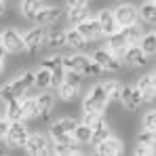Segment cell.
Returning a JSON list of instances; mask_svg holds the SVG:
<instances>
[{"label": "cell", "mask_w": 156, "mask_h": 156, "mask_svg": "<svg viewBox=\"0 0 156 156\" xmlns=\"http://www.w3.org/2000/svg\"><path fill=\"white\" fill-rule=\"evenodd\" d=\"M51 80H53L51 68L40 66V68L36 70V87H38V89H47V87H51Z\"/></svg>", "instance_id": "f1b7e54d"}, {"label": "cell", "mask_w": 156, "mask_h": 156, "mask_svg": "<svg viewBox=\"0 0 156 156\" xmlns=\"http://www.w3.org/2000/svg\"><path fill=\"white\" fill-rule=\"evenodd\" d=\"M127 30V36H129V40H131V44H137L139 40H141V36L146 34L144 32V27L139 26V23H133V26H129V27H125Z\"/></svg>", "instance_id": "d590c367"}, {"label": "cell", "mask_w": 156, "mask_h": 156, "mask_svg": "<svg viewBox=\"0 0 156 156\" xmlns=\"http://www.w3.org/2000/svg\"><path fill=\"white\" fill-rule=\"evenodd\" d=\"M76 125H78V122L74 120V118H70V116H63V118H57V120L53 122L51 129H49V133H51V137L63 135V133H74Z\"/></svg>", "instance_id": "d6986e66"}, {"label": "cell", "mask_w": 156, "mask_h": 156, "mask_svg": "<svg viewBox=\"0 0 156 156\" xmlns=\"http://www.w3.org/2000/svg\"><path fill=\"white\" fill-rule=\"evenodd\" d=\"M76 27L87 40H95V38L101 36V26H99V19H97V17H89V19L80 21Z\"/></svg>", "instance_id": "2e32d148"}, {"label": "cell", "mask_w": 156, "mask_h": 156, "mask_svg": "<svg viewBox=\"0 0 156 156\" xmlns=\"http://www.w3.org/2000/svg\"><path fill=\"white\" fill-rule=\"evenodd\" d=\"M105 38H108V47H105V49H110L118 59H122L125 53H127V49L131 47V40H129V36H127V30L120 27V30H116L114 34H110V36H105Z\"/></svg>", "instance_id": "8992f818"}, {"label": "cell", "mask_w": 156, "mask_h": 156, "mask_svg": "<svg viewBox=\"0 0 156 156\" xmlns=\"http://www.w3.org/2000/svg\"><path fill=\"white\" fill-rule=\"evenodd\" d=\"M91 135H93V127L87 122H78L74 129V139L76 144H91Z\"/></svg>", "instance_id": "484cf974"}, {"label": "cell", "mask_w": 156, "mask_h": 156, "mask_svg": "<svg viewBox=\"0 0 156 156\" xmlns=\"http://www.w3.org/2000/svg\"><path fill=\"white\" fill-rule=\"evenodd\" d=\"M2 44H4L6 53H11V55H17V53L26 51V40H23V36L15 27H6L2 32Z\"/></svg>", "instance_id": "ba28073f"}, {"label": "cell", "mask_w": 156, "mask_h": 156, "mask_svg": "<svg viewBox=\"0 0 156 156\" xmlns=\"http://www.w3.org/2000/svg\"><path fill=\"white\" fill-rule=\"evenodd\" d=\"M53 104H55V97H53L51 93H40V95H36L38 114H40V118H42V120H49V118H51Z\"/></svg>", "instance_id": "ffe728a7"}, {"label": "cell", "mask_w": 156, "mask_h": 156, "mask_svg": "<svg viewBox=\"0 0 156 156\" xmlns=\"http://www.w3.org/2000/svg\"><path fill=\"white\" fill-rule=\"evenodd\" d=\"M101 72H104V68H101L93 57H91V59L84 63V68H82V74H89V76H99Z\"/></svg>", "instance_id": "8d00e7d4"}, {"label": "cell", "mask_w": 156, "mask_h": 156, "mask_svg": "<svg viewBox=\"0 0 156 156\" xmlns=\"http://www.w3.org/2000/svg\"><path fill=\"white\" fill-rule=\"evenodd\" d=\"M120 104L125 105L127 110H137L139 105L144 104V97H141V91L137 87H122V95H120Z\"/></svg>", "instance_id": "4fadbf2b"}, {"label": "cell", "mask_w": 156, "mask_h": 156, "mask_svg": "<svg viewBox=\"0 0 156 156\" xmlns=\"http://www.w3.org/2000/svg\"><path fill=\"white\" fill-rule=\"evenodd\" d=\"M135 87L141 91L144 101H152V99H156V74H146V76H141L139 80H137Z\"/></svg>", "instance_id": "5bb4252c"}, {"label": "cell", "mask_w": 156, "mask_h": 156, "mask_svg": "<svg viewBox=\"0 0 156 156\" xmlns=\"http://www.w3.org/2000/svg\"><path fill=\"white\" fill-rule=\"evenodd\" d=\"M9 127H11V120H9L6 116H2V114H0V144L4 141V137H6V131H9Z\"/></svg>", "instance_id": "60d3db41"}, {"label": "cell", "mask_w": 156, "mask_h": 156, "mask_svg": "<svg viewBox=\"0 0 156 156\" xmlns=\"http://www.w3.org/2000/svg\"><path fill=\"white\" fill-rule=\"evenodd\" d=\"M21 110H23V120H30V118L38 116L36 97H23V99H21Z\"/></svg>", "instance_id": "4dcf8cb0"}, {"label": "cell", "mask_w": 156, "mask_h": 156, "mask_svg": "<svg viewBox=\"0 0 156 156\" xmlns=\"http://www.w3.org/2000/svg\"><path fill=\"white\" fill-rule=\"evenodd\" d=\"M108 104H110V97L105 93L104 84H95L82 99V122L93 125L97 120V116L105 112Z\"/></svg>", "instance_id": "6da1fadb"}, {"label": "cell", "mask_w": 156, "mask_h": 156, "mask_svg": "<svg viewBox=\"0 0 156 156\" xmlns=\"http://www.w3.org/2000/svg\"><path fill=\"white\" fill-rule=\"evenodd\" d=\"M53 154H57V156H80L82 152L76 148V144H70V146H57L55 144Z\"/></svg>", "instance_id": "e575fe53"}, {"label": "cell", "mask_w": 156, "mask_h": 156, "mask_svg": "<svg viewBox=\"0 0 156 156\" xmlns=\"http://www.w3.org/2000/svg\"><path fill=\"white\" fill-rule=\"evenodd\" d=\"M44 47H49V51H59V49H63V47H66V30L59 27V30L49 32Z\"/></svg>", "instance_id": "7402d4cb"}, {"label": "cell", "mask_w": 156, "mask_h": 156, "mask_svg": "<svg viewBox=\"0 0 156 156\" xmlns=\"http://www.w3.org/2000/svg\"><path fill=\"white\" fill-rule=\"evenodd\" d=\"M2 2H9V0H2Z\"/></svg>", "instance_id": "bcb514c9"}, {"label": "cell", "mask_w": 156, "mask_h": 156, "mask_svg": "<svg viewBox=\"0 0 156 156\" xmlns=\"http://www.w3.org/2000/svg\"><path fill=\"white\" fill-rule=\"evenodd\" d=\"M112 11H114V17H116L118 27H129L133 23H137V19H139V11L133 4H129V2H122V4H118Z\"/></svg>", "instance_id": "52a82bcc"}, {"label": "cell", "mask_w": 156, "mask_h": 156, "mask_svg": "<svg viewBox=\"0 0 156 156\" xmlns=\"http://www.w3.org/2000/svg\"><path fill=\"white\" fill-rule=\"evenodd\" d=\"M93 127V135H91V146H97V144H101L104 139H108L110 135H112V129H110V122H108V118H105L104 114H99L97 116V120L91 125Z\"/></svg>", "instance_id": "8fae6325"}, {"label": "cell", "mask_w": 156, "mask_h": 156, "mask_svg": "<svg viewBox=\"0 0 156 156\" xmlns=\"http://www.w3.org/2000/svg\"><path fill=\"white\" fill-rule=\"evenodd\" d=\"M156 148H150V146H144V144H137L135 148V156H154Z\"/></svg>", "instance_id": "ab89813d"}, {"label": "cell", "mask_w": 156, "mask_h": 156, "mask_svg": "<svg viewBox=\"0 0 156 156\" xmlns=\"http://www.w3.org/2000/svg\"><path fill=\"white\" fill-rule=\"evenodd\" d=\"M87 38L78 32V27H72V30H66V47H70L72 51H82L87 47Z\"/></svg>", "instance_id": "44dd1931"}, {"label": "cell", "mask_w": 156, "mask_h": 156, "mask_svg": "<svg viewBox=\"0 0 156 156\" xmlns=\"http://www.w3.org/2000/svg\"><path fill=\"white\" fill-rule=\"evenodd\" d=\"M97 19H99V26H101V36H110L116 30H120L118 23H116V17H114L112 9H101L99 15H97Z\"/></svg>", "instance_id": "e0dca14e"}, {"label": "cell", "mask_w": 156, "mask_h": 156, "mask_svg": "<svg viewBox=\"0 0 156 156\" xmlns=\"http://www.w3.org/2000/svg\"><path fill=\"white\" fill-rule=\"evenodd\" d=\"M139 47H141V51L146 53L148 57H150V55H156V32L144 34L141 40H139Z\"/></svg>", "instance_id": "83f0119b"}, {"label": "cell", "mask_w": 156, "mask_h": 156, "mask_svg": "<svg viewBox=\"0 0 156 156\" xmlns=\"http://www.w3.org/2000/svg\"><path fill=\"white\" fill-rule=\"evenodd\" d=\"M154 2H156V0H154Z\"/></svg>", "instance_id": "c3c4849f"}, {"label": "cell", "mask_w": 156, "mask_h": 156, "mask_svg": "<svg viewBox=\"0 0 156 156\" xmlns=\"http://www.w3.org/2000/svg\"><path fill=\"white\" fill-rule=\"evenodd\" d=\"M21 99L23 97H17V99H11L6 101V110H4V116L15 122V120H23V110H21Z\"/></svg>", "instance_id": "603a6c76"}, {"label": "cell", "mask_w": 156, "mask_h": 156, "mask_svg": "<svg viewBox=\"0 0 156 156\" xmlns=\"http://www.w3.org/2000/svg\"><path fill=\"white\" fill-rule=\"evenodd\" d=\"M82 80H84V74L78 72V70H66V74H63V82H68V84H72L76 89L82 87Z\"/></svg>", "instance_id": "836d02e7"}, {"label": "cell", "mask_w": 156, "mask_h": 156, "mask_svg": "<svg viewBox=\"0 0 156 156\" xmlns=\"http://www.w3.org/2000/svg\"><path fill=\"white\" fill-rule=\"evenodd\" d=\"M104 89L110 97V101H120V95H122V84L118 80H108L104 82Z\"/></svg>", "instance_id": "f546056e"}, {"label": "cell", "mask_w": 156, "mask_h": 156, "mask_svg": "<svg viewBox=\"0 0 156 156\" xmlns=\"http://www.w3.org/2000/svg\"><path fill=\"white\" fill-rule=\"evenodd\" d=\"M36 87V72H23L15 78L13 82H6L2 89H0V99L6 104L11 99H17V97H26V93L30 89Z\"/></svg>", "instance_id": "7a4b0ae2"}, {"label": "cell", "mask_w": 156, "mask_h": 156, "mask_svg": "<svg viewBox=\"0 0 156 156\" xmlns=\"http://www.w3.org/2000/svg\"><path fill=\"white\" fill-rule=\"evenodd\" d=\"M53 141H55L57 146H70V144H76L74 133H63V135H57V137H53Z\"/></svg>", "instance_id": "f35d334b"}, {"label": "cell", "mask_w": 156, "mask_h": 156, "mask_svg": "<svg viewBox=\"0 0 156 156\" xmlns=\"http://www.w3.org/2000/svg\"><path fill=\"white\" fill-rule=\"evenodd\" d=\"M61 15H63V11H61V9H57V6H42V9L36 13L34 23H36V26L49 27V26H53L55 21H59V19H61Z\"/></svg>", "instance_id": "30bf717a"}, {"label": "cell", "mask_w": 156, "mask_h": 156, "mask_svg": "<svg viewBox=\"0 0 156 156\" xmlns=\"http://www.w3.org/2000/svg\"><path fill=\"white\" fill-rule=\"evenodd\" d=\"M93 59L104 68V72H120V68H122L120 59L110 49H97V51L93 53Z\"/></svg>", "instance_id": "9c48e42d"}, {"label": "cell", "mask_w": 156, "mask_h": 156, "mask_svg": "<svg viewBox=\"0 0 156 156\" xmlns=\"http://www.w3.org/2000/svg\"><path fill=\"white\" fill-rule=\"evenodd\" d=\"M89 61V57L87 55H82L80 51H72V53H66L63 57H61V63H63V68L66 70H78V72H82V68H84V63Z\"/></svg>", "instance_id": "ac0fdd59"}, {"label": "cell", "mask_w": 156, "mask_h": 156, "mask_svg": "<svg viewBox=\"0 0 156 156\" xmlns=\"http://www.w3.org/2000/svg\"><path fill=\"white\" fill-rule=\"evenodd\" d=\"M141 127L144 129H154L156 131V110H148L141 118Z\"/></svg>", "instance_id": "74e56055"}, {"label": "cell", "mask_w": 156, "mask_h": 156, "mask_svg": "<svg viewBox=\"0 0 156 156\" xmlns=\"http://www.w3.org/2000/svg\"><path fill=\"white\" fill-rule=\"evenodd\" d=\"M66 4H68V9H76V6H87L89 0H66Z\"/></svg>", "instance_id": "b9f144b4"}, {"label": "cell", "mask_w": 156, "mask_h": 156, "mask_svg": "<svg viewBox=\"0 0 156 156\" xmlns=\"http://www.w3.org/2000/svg\"><path fill=\"white\" fill-rule=\"evenodd\" d=\"M0 101H2V99H0Z\"/></svg>", "instance_id": "7dc6e473"}, {"label": "cell", "mask_w": 156, "mask_h": 156, "mask_svg": "<svg viewBox=\"0 0 156 156\" xmlns=\"http://www.w3.org/2000/svg\"><path fill=\"white\" fill-rule=\"evenodd\" d=\"M139 17L146 21V23H156V2L154 0H148L139 6Z\"/></svg>", "instance_id": "4316f807"}, {"label": "cell", "mask_w": 156, "mask_h": 156, "mask_svg": "<svg viewBox=\"0 0 156 156\" xmlns=\"http://www.w3.org/2000/svg\"><path fill=\"white\" fill-rule=\"evenodd\" d=\"M95 152L99 156H120L122 152H125V146H122V141L120 139H116V137H108V139H104L101 144H97L95 146Z\"/></svg>", "instance_id": "7c38bea8"}, {"label": "cell", "mask_w": 156, "mask_h": 156, "mask_svg": "<svg viewBox=\"0 0 156 156\" xmlns=\"http://www.w3.org/2000/svg\"><path fill=\"white\" fill-rule=\"evenodd\" d=\"M78 91H80V89L68 84V82H61V84L57 87V95H59V99H63V101H72L78 95Z\"/></svg>", "instance_id": "1f68e13d"}, {"label": "cell", "mask_w": 156, "mask_h": 156, "mask_svg": "<svg viewBox=\"0 0 156 156\" xmlns=\"http://www.w3.org/2000/svg\"><path fill=\"white\" fill-rule=\"evenodd\" d=\"M27 137H30V131H27L26 120H15V122H11V127L6 131L4 144H6L9 148L17 150V148H23V146H26Z\"/></svg>", "instance_id": "3957f363"}, {"label": "cell", "mask_w": 156, "mask_h": 156, "mask_svg": "<svg viewBox=\"0 0 156 156\" xmlns=\"http://www.w3.org/2000/svg\"><path fill=\"white\" fill-rule=\"evenodd\" d=\"M137 144H144V146H150L156 148V131L154 129H144L137 133Z\"/></svg>", "instance_id": "d6a6232c"}, {"label": "cell", "mask_w": 156, "mask_h": 156, "mask_svg": "<svg viewBox=\"0 0 156 156\" xmlns=\"http://www.w3.org/2000/svg\"><path fill=\"white\" fill-rule=\"evenodd\" d=\"M89 17H91L89 6H76V9H68V21H70L72 26H78L80 21L89 19Z\"/></svg>", "instance_id": "d4e9b609"}, {"label": "cell", "mask_w": 156, "mask_h": 156, "mask_svg": "<svg viewBox=\"0 0 156 156\" xmlns=\"http://www.w3.org/2000/svg\"><path fill=\"white\" fill-rule=\"evenodd\" d=\"M125 63L127 66H131V68H144L146 63H148V55L141 51V47L139 44H131L129 49H127V53H125Z\"/></svg>", "instance_id": "9a60e30c"}, {"label": "cell", "mask_w": 156, "mask_h": 156, "mask_svg": "<svg viewBox=\"0 0 156 156\" xmlns=\"http://www.w3.org/2000/svg\"><path fill=\"white\" fill-rule=\"evenodd\" d=\"M4 61H6V49L0 47V72L4 70Z\"/></svg>", "instance_id": "7bdbcfd3"}, {"label": "cell", "mask_w": 156, "mask_h": 156, "mask_svg": "<svg viewBox=\"0 0 156 156\" xmlns=\"http://www.w3.org/2000/svg\"><path fill=\"white\" fill-rule=\"evenodd\" d=\"M23 150H26L30 156L53 154L51 141H49V137H47V135H42V133H32V135L27 137V141H26V146H23Z\"/></svg>", "instance_id": "277c9868"}, {"label": "cell", "mask_w": 156, "mask_h": 156, "mask_svg": "<svg viewBox=\"0 0 156 156\" xmlns=\"http://www.w3.org/2000/svg\"><path fill=\"white\" fill-rule=\"evenodd\" d=\"M4 15H6V2H2V0H0V19H2Z\"/></svg>", "instance_id": "ee69618b"}, {"label": "cell", "mask_w": 156, "mask_h": 156, "mask_svg": "<svg viewBox=\"0 0 156 156\" xmlns=\"http://www.w3.org/2000/svg\"><path fill=\"white\" fill-rule=\"evenodd\" d=\"M44 4H42V0H21V6H19V11H21V15L30 19V21H34V17H36V13L42 9Z\"/></svg>", "instance_id": "cb8c5ba5"}, {"label": "cell", "mask_w": 156, "mask_h": 156, "mask_svg": "<svg viewBox=\"0 0 156 156\" xmlns=\"http://www.w3.org/2000/svg\"><path fill=\"white\" fill-rule=\"evenodd\" d=\"M23 40H26V51H30L32 57H36L40 53V49L44 47V42H47V27L44 26L32 27L26 36H23Z\"/></svg>", "instance_id": "5b68a950"}, {"label": "cell", "mask_w": 156, "mask_h": 156, "mask_svg": "<svg viewBox=\"0 0 156 156\" xmlns=\"http://www.w3.org/2000/svg\"><path fill=\"white\" fill-rule=\"evenodd\" d=\"M0 47H4V44H2V32H0Z\"/></svg>", "instance_id": "f6af8a7d"}]
</instances>
